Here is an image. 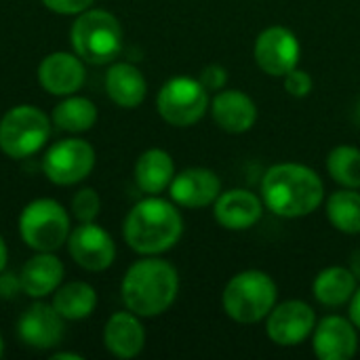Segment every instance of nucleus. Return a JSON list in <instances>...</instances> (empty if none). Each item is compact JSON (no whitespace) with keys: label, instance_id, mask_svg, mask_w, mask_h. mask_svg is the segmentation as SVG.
I'll list each match as a JSON object with an SVG mask.
<instances>
[{"label":"nucleus","instance_id":"f257e3e1","mask_svg":"<svg viewBox=\"0 0 360 360\" xmlns=\"http://www.w3.org/2000/svg\"><path fill=\"white\" fill-rule=\"evenodd\" d=\"M264 207L278 217L300 219L314 213L325 202L321 175L300 162H278L262 177L259 192Z\"/></svg>","mask_w":360,"mask_h":360},{"label":"nucleus","instance_id":"f03ea898","mask_svg":"<svg viewBox=\"0 0 360 360\" xmlns=\"http://www.w3.org/2000/svg\"><path fill=\"white\" fill-rule=\"evenodd\" d=\"M179 274L177 268L158 255H143L122 276L120 297L127 310L139 319L165 314L177 300Z\"/></svg>","mask_w":360,"mask_h":360},{"label":"nucleus","instance_id":"7ed1b4c3","mask_svg":"<svg viewBox=\"0 0 360 360\" xmlns=\"http://www.w3.org/2000/svg\"><path fill=\"white\" fill-rule=\"evenodd\" d=\"M184 234V217L173 200L146 196L124 217L122 238L139 255H162Z\"/></svg>","mask_w":360,"mask_h":360},{"label":"nucleus","instance_id":"20e7f679","mask_svg":"<svg viewBox=\"0 0 360 360\" xmlns=\"http://www.w3.org/2000/svg\"><path fill=\"white\" fill-rule=\"evenodd\" d=\"M122 25L116 15L103 8H86L76 15L70 27L74 53L91 65L112 63L122 51Z\"/></svg>","mask_w":360,"mask_h":360},{"label":"nucleus","instance_id":"39448f33","mask_svg":"<svg viewBox=\"0 0 360 360\" xmlns=\"http://www.w3.org/2000/svg\"><path fill=\"white\" fill-rule=\"evenodd\" d=\"M278 287L268 272L245 270L234 274L221 293L224 312L240 325H255L266 321L270 310L276 306Z\"/></svg>","mask_w":360,"mask_h":360},{"label":"nucleus","instance_id":"423d86ee","mask_svg":"<svg viewBox=\"0 0 360 360\" xmlns=\"http://www.w3.org/2000/svg\"><path fill=\"white\" fill-rule=\"evenodd\" d=\"M51 124L49 114L36 105L21 103L11 108L0 118V152L13 160L34 156L46 146Z\"/></svg>","mask_w":360,"mask_h":360},{"label":"nucleus","instance_id":"0eeeda50","mask_svg":"<svg viewBox=\"0 0 360 360\" xmlns=\"http://www.w3.org/2000/svg\"><path fill=\"white\" fill-rule=\"evenodd\" d=\"M72 232L70 213L55 198H36L19 213V236L34 251H57Z\"/></svg>","mask_w":360,"mask_h":360},{"label":"nucleus","instance_id":"6e6552de","mask_svg":"<svg viewBox=\"0 0 360 360\" xmlns=\"http://www.w3.org/2000/svg\"><path fill=\"white\" fill-rule=\"evenodd\" d=\"M209 91L198 78L190 76L169 78L156 95V110L160 118L179 129L200 122L209 112Z\"/></svg>","mask_w":360,"mask_h":360},{"label":"nucleus","instance_id":"1a4fd4ad","mask_svg":"<svg viewBox=\"0 0 360 360\" xmlns=\"http://www.w3.org/2000/svg\"><path fill=\"white\" fill-rule=\"evenodd\" d=\"M95 169V148L80 139L68 137L49 146L42 156V173L55 186H76Z\"/></svg>","mask_w":360,"mask_h":360},{"label":"nucleus","instance_id":"9d476101","mask_svg":"<svg viewBox=\"0 0 360 360\" xmlns=\"http://www.w3.org/2000/svg\"><path fill=\"white\" fill-rule=\"evenodd\" d=\"M302 44L297 36L285 25L266 27L253 44V59L257 68L274 78L287 76L291 70L300 65Z\"/></svg>","mask_w":360,"mask_h":360},{"label":"nucleus","instance_id":"9b49d317","mask_svg":"<svg viewBox=\"0 0 360 360\" xmlns=\"http://www.w3.org/2000/svg\"><path fill=\"white\" fill-rule=\"evenodd\" d=\"M316 327V314L310 304L302 300H289L276 304L266 316V335L281 348H293L312 338Z\"/></svg>","mask_w":360,"mask_h":360},{"label":"nucleus","instance_id":"f8f14e48","mask_svg":"<svg viewBox=\"0 0 360 360\" xmlns=\"http://www.w3.org/2000/svg\"><path fill=\"white\" fill-rule=\"evenodd\" d=\"M65 245L74 264L86 272H103L116 259V243L112 234L95 221L78 224L70 232Z\"/></svg>","mask_w":360,"mask_h":360},{"label":"nucleus","instance_id":"ddd939ff","mask_svg":"<svg viewBox=\"0 0 360 360\" xmlns=\"http://www.w3.org/2000/svg\"><path fill=\"white\" fill-rule=\"evenodd\" d=\"M65 335V319L53 304L36 302L17 319V338L23 346L34 350H51L61 344Z\"/></svg>","mask_w":360,"mask_h":360},{"label":"nucleus","instance_id":"4468645a","mask_svg":"<svg viewBox=\"0 0 360 360\" xmlns=\"http://www.w3.org/2000/svg\"><path fill=\"white\" fill-rule=\"evenodd\" d=\"M312 350L321 360H350L359 352V329L340 314L316 321L312 331Z\"/></svg>","mask_w":360,"mask_h":360},{"label":"nucleus","instance_id":"2eb2a0df","mask_svg":"<svg viewBox=\"0 0 360 360\" xmlns=\"http://www.w3.org/2000/svg\"><path fill=\"white\" fill-rule=\"evenodd\" d=\"M219 194H221L219 175L205 167H190L175 173L169 186L171 200L184 209H205L213 205Z\"/></svg>","mask_w":360,"mask_h":360},{"label":"nucleus","instance_id":"dca6fc26","mask_svg":"<svg viewBox=\"0 0 360 360\" xmlns=\"http://www.w3.org/2000/svg\"><path fill=\"white\" fill-rule=\"evenodd\" d=\"M86 80L84 61L76 53L55 51L49 53L38 65V82L49 95L65 97L82 89Z\"/></svg>","mask_w":360,"mask_h":360},{"label":"nucleus","instance_id":"f3484780","mask_svg":"<svg viewBox=\"0 0 360 360\" xmlns=\"http://www.w3.org/2000/svg\"><path fill=\"white\" fill-rule=\"evenodd\" d=\"M264 200L251 190L232 188L221 190L217 200L213 202V217L224 230L243 232L251 230L264 215Z\"/></svg>","mask_w":360,"mask_h":360},{"label":"nucleus","instance_id":"a211bd4d","mask_svg":"<svg viewBox=\"0 0 360 360\" xmlns=\"http://www.w3.org/2000/svg\"><path fill=\"white\" fill-rule=\"evenodd\" d=\"M211 116L215 124L230 133V135H240L253 129L257 122V105L255 101L238 91V89H221L215 93L211 99Z\"/></svg>","mask_w":360,"mask_h":360},{"label":"nucleus","instance_id":"6ab92c4d","mask_svg":"<svg viewBox=\"0 0 360 360\" xmlns=\"http://www.w3.org/2000/svg\"><path fill=\"white\" fill-rule=\"evenodd\" d=\"M103 346L116 359L139 356L146 346V329L139 316L131 310L114 312L103 327Z\"/></svg>","mask_w":360,"mask_h":360},{"label":"nucleus","instance_id":"aec40b11","mask_svg":"<svg viewBox=\"0 0 360 360\" xmlns=\"http://www.w3.org/2000/svg\"><path fill=\"white\" fill-rule=\"evenodd\" d=\"M63 276L65 268L53 251H36V255L30 257L19 272L23 293L34 300L53 295L63 283Z\"/></svg>","mask_w":360,"mask_h":360},{"label":"nucleus","instance_id":"412c9836","mask_svg":"<svg viewBox=\"0 0 360 360\" xmlns=\"http://www.w3.org/2000/svg\"><path fill=\"white\" fill-rule=\"evenodd\" d=\"M108 97L124 110L139 108L148 95V82L141 70L129 61H112L105 72Z\"/></svg>","mask_w":360,"mask_h":360},{"label":"nucleus","instance_id":"4be33fe9","mask_svg":"<svg viewBox=\"0 0 360 360\" xmlns=\"http://www.w3.org/2000/svg\"><path fill=\"white\" fill-rule=\"evenodd\" d=\"M133 177L137 188L148 196H158L160 192L169 190L175 177V162L167 150L150 148L146 150L133 169Z\"/></svg>","mask_w":360,"mask_h":360},{"label":"nucleus","instance_id":"5701e85b","mask_svg":"<svg viewBox=\"0 0 360 360\" xmlns=\"http://www.w3.org/2000/svg\"><path fill=\"white\" fill-rule=\"evenodd\" d=\"M359 289V281L350 268L329 266L321 270L312 283V293L319 304L327 308H342L350 304L354 291Z\"/></svg>","mask_w":360,"mask_h":360},{"label":"nucleus","instance_id":"b1692460","mask_svg":"<svg viewBox=\"0 0 360 360\" xmlns=\"http://www.w3.org/2000/svg\"><path fill=\"white\" fill-rule=\"evenodd\" d=\"M51 304L65 321H84L97 308V291L84 281H72L65 285L61 283L53 293Z\"/></svg>","mask_w":360,"mask_h":360},{"label":"nucleus","instance_id":"393cba45","mask_svg":"<svg viewBox=\"0 0 360 360\" xmlns=\"http://www.w3.org/2000/svg\"><path fill=\"white\" fill-rule=\"evenodd\" d=\"M99 118L97 105L82 95H65L51 114L53 124L65 133H86L95 127Z\"/></svg>","mask_w":360,"mask_h":360},{"label":"nucleus","instance_id":"a878e982","mask_svg":"<svg viewBox=\"0 0 360 360\" xmlns=\"http://www.w3.org/2000/svg\"><path fill=\"white\" fill-rule=\"evenodd\" d=\"M327 219L342 234H360V192L342 188L327 198Z\"/></svg>","mask_w":360,"mask_h":360},{"label":"nucleus","instance_id":"bb28decb","mask_svg":"<svg viewBox=\"0 0 360 360\" xmlns=\"http://www.w3.org/2000/svg\"><path fill=\"white\" fill-rule=\"evenodd\" d=\"M327 173L342 188H360V150L354 146H338L327 156Z\"/></svg>","mask_w":360,"mask_h":360},{"label":"nucleus","instance_id":"cd10ccee","mask_svg":"<svg viewBox=\"0 0 360 360\" xmlns=\"http://www.w3.org/2000/svg\"><path fill=\"white\" fill-rule=\"evenodd\" d=\"M101 213V198L93 188H80L72 198V215L78 224L95 221Z\"/></svg>","mask_w":360,"mask_h":360},{"label":"nucleus","instance_id":"c85d7f7f","mask_svg":"<svg viewBox=\"0 0 360 360\" xmlns=\"http://www.w3.org/2000/svg\"><path fill=\"white\" fill-rule=\"evenodd\" d=\"M283 82H285V91L291 97H300V99L302 97H308L312 93V86H314L312 76L308 72L300 70V68H295L287 76H283Z\"/></svg>","mask_w":360,"mask_h":360},{"label":"nucleus","instance_id":"c756f323","mask_svg":"<svg viewBox=\"0 0 360 360\" xmlns=\"http://www.w3.org/2000/svg\"><path fill=\"white\" fill-rule=\"evenodd\" d=\"M200 84L209 91V93H217L221 89H226L228 82V70L219 63H211L207 68H202L200 76H198Z\"/></svg>","mask_w":360,"mask_h":360},{"label":"nucleus","instance_id":"7c9ffc66","mask_svg":"<svg viewBox=\"0 0 360 360\" xmlns=\"http://www.w3.org/2000/svg\"><path fill=\"white\" fill-rule=\"evenodd\" d=\"M95 0H42V4L57 15H80L91 8Z\"/></svg>","mask_w":360,"mask_h":360},{"label":"nucleus","instance_id":"2f4dec72","mask_svg":"<svg viewBox=\"0 0 360 360\" xmlns=\"http://www.w3.org/2000/svg\"><path fill=\"white\" fill-rule=\"evenodd\" d=\"M19 293H23L19 274H13V272L2 270V272H0V300L11 302V300H15Z\"/></svg>","mask_w":360,"mask_h":360},{"label":"nucleus","instance_id":"473e14b6","mask_svg":"<svg viewBox=\"0 0 360 360\" xmlns=\"http://www.w3.org/2000/svg\"><path fill=\"white\" fill-rule=\"evenodd\" d=\"M348 319L354 323V327L360 331V287L354 291L352 300H350V310H348Z\"/></svg>","mask_w":360,"mask_h":360},{"label":"nucleus","instance_id":"72a5a7b5","mask_svg":"<svg viewBox=\"0 0 360 360\" xmlns=\"http://www.w3.org/2000/svg\"><path fill=\"white\" fill-rule=\"evenodd\" d=\"M348 268L352 270V274L356 276V281L360 283V249L352 253V257H350V266H348Z\"/></svg>","mask_w":360,"mask_h":360},{"label":"nucleus","instance_id":"f704fd0d","mask_svg":"<svg viewBox=\"0 0 360 360\" xmlns=\"http://www.w3.org/2000/svg\"><path fill=\"white\" fill-rule=\"evenodd\" d=\"M6 259H8V249H6L4 238L0 236V272L6 270Z\"/></svg>","mask_w":360,"mask_h":360},{"label":"nucleus","instance_id":"c9c22d12","mask_svg":"<svg viewBox=\"0 0 360 360\" xmlns=\"http://www.w3.org/2000/svg\"><path fill=\"white\" fill-rule=\"evenodd\" d=\"M53 360H82L80 354H74V352H53L51 354Z\"/></svg>","mask_w":360,"mask_h":360},{"label":"nucleus","instance_id":"e433bc0d","mask_svg":"<svg viewBox=\"0 0 360 360\" xmlns=\"http://www.w3.org/2000/svg\"><path fill=\"white\" fill-rule=\"evenodd\" d=\"M354 118H356V122H359V127H360V101H359V105H356V112H354Z\"/></svg>","mask_w":360,"mask_h":360},{"label":"nucleus","instance_id":"4c0bfd02","mask_svg":"<svg viewBox=\"0 0 360 360\" xmlns=\"http://www.w3.org/2000/svg\"><path fill=\"white\" fill-rule=\"evenodd\" d=\"M2 354H4V342H2V335H0V359H2Z\"/></svg>","mask_w":360,"mask_h":360}]
</instances>
